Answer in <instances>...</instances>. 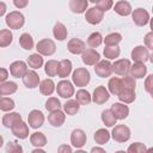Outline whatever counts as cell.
Masks as SVG:
<instances>
[{"instance_id":"ac0fdd59","label":"cell","mask_w":153,"mask_h":153,"mask_svg":"<svg viewBox=\"0 0 153 153\" xmlns=\"http://www.w3.org/2000/svg\"><path fill=\"white\" fill-rule=\"evenodd\" d=\"M111 111L117 120H124L129 115V108L128 105H124V103H114L111 105Z\"/></svg>"},{"instance_id":"7c38bea8","label":"cell","mask_w":153,"mask_h":153,"mask_svg":"<svg viewBox=\"0 0 153 153\" xmlns=\"http://www.w3.org/2000/svg\"><path fill=\"white\" fill-rule=\"evenodd\" d=\"M27 122H29V126L33 129H37V128H41L43 126V122H44V115L42 111L39 110H32L30 111L29 116H27Z\"/></svg>"},{"instance_id":"e575fe53","label":"cell","mask_w":153,"mask_h":153,"mask_svg":"<svg viewBox=\"0 0 153 153\" xmlns=\"http://www.w3.org/2000/svg\"><path fill=\"white\" fill-rule=\"evenodd\" d=\"M109 140H110V133H109L106 129L100 128V129H98V130L94 133V141H96V143H98V145H104V143H106Z\"/></svg>"},{"instance_id":"9a60e30c","label":"cell","mask_w":153,"mask_h":153,"mask_svg":"<svg viewBox=\"0 0 153 153\" xmlns=\"http://www.w3.org/2000/svg\"><path fill=\"white\" fill-rule=\"evenodd\" d=\"M130 61L127 59H121L112 63V69L117 75H127L128 72H130Z\"/></svg>"},{"instance_id":"277c9868","label":"cell","mask_w":153,"mask_h":153,"mask_svg":"<svg viewBox=\"0 0 153 153\" xmlns=\"http://www.w3.org/2000/svg\"><path fill=\"white\" fill-rule=\"evenodd\" d=\"M111 136L116 142H126L130 139V129L124 124H117L111 131Z\"/></svg>"},{"instance_id":"d4e9b609","label":"cell","mask_w":153,"mask_h":153,"mask_svg":"<svg viewBox=\"0 0 153 153\" xmlns=\"http://www.w3.org/2000/svg\"><path fill=\"white\" fill-rule=\"evenodd\" d=\"M118 99L122 102V103H126V104H129V103H133L136 98V94H135V90H130V88H122V91L117 94Z\"/></svg>"},{"instance_id":"f546056e","label":"cell","mask_w":153,"mask_h":153,"mask_svg":"<svg viewBox=\"0 0 153 153\" xmlns=\"http://www.w3.org/2000/svg\"><path fill=\"white\" fill-rule=\"evenodd\" d=\"M39 91L44 96H50L55 91V82L51 79H44L39 84Z\"/></svg>"},{"instance_id":"7dc6e473","label":"cell","mask_w":153,"mask_h":153,"mask_svg":"<svg viewBox=\"0 0 153 153\" xmlns=\"http://www.w3.org/2000/svg\"><path fill=\"white\" fill-rule=\"evenodd\" d=\"M6 152L7 153H22L23 152V147L17 142L10 141L6 145Z\"/></svg>"},{"instance_id":"816d5d0a","label":"cell","mask_w":153,"mask_h":153,"mask_svg":"<svg viewBox=\"0 0 153 153\" xmlns=\"http://www.w3.org/2000/svg\"><path fill=\"white\" fill-rule=\"evenodd\" d=\"M29 4V0H13V5L17 8H24Z\"/></svg>"},{"instance_id":"44dd1931","label":"cell","mask_w":153,"mask_h":153,"mask_svg":"<svg viewBox=\"0 0 153 153\" xmlns=\"http://www.w3.org/2000/svg\"><path fill=\"white\" fill-rule=\"evenodd\" d=\"M11 130H12V134L14 135V136H17V137H19V139H26L27 136H29V127H27V124L25 123V122H19V123H17L16 126H13L12 128H11Z\"/></svg>"},{"instance_id":"d6986e66","label":"cell","mask_w":153,"mask_h":153,"mask_svg":"<svg viewBox=\"0 0 153 153\" xmlns=\"http://www.w3.org/2000/svg\"><path fill=\"white\" fill-rule=\"evenodd\" d=\"M65 120H66V115L60 109L59 110H55V111H51L48 115V122L53 127H61L65 123Z\"/></svg>"},{"instance_id":"7402d4cb","label":"cell","mask_w":153,"mask_h":153,"mask_svg":"<svg viewBox=\"0 0 153 153\" xmlns=\"http://www.w3.org/2000/svg\"><path fill=\"white\" fill-rule=\"evenodd\" d=\"M88 1L87 0H69V10L73 13L81 14L87 11Z\"/></svg>"},{"instance_id":"d6a6232c","label":"cell","mask_w":153,"mask_h":153,"mask_svg":"<svg viewBox=\"0 0 153 153\" xmlns=\"http://www.w3.org/2000/svg\"><path fill=\"white\" fill-rule=\"evenodd\" d=\"M80 109V104L76 99H69L63 104V110L67 115H75Z\"/></svg>"},{"instance_id":"484cf974","label":"cell","mask_w":153,"mask_h":153,"mask_svg":"<svg viewBox=\"0 0 153 153\" xmlns=\"http://www.w3.org/2000/svg\"><path fill=\"white\" fill-rule=\"evenodd\" d=\"M72 72V62L67 59L62 60L59 62V68H57V75L60 78H67Z\"/></svg>"},{"instance_id":"60d3db41","label":"cell","mask_w":153,"mask_h":153,"mask_svg":"<svg viewBox=\"0 0 153 153\" xmlns=\"http://www.w3.org/2000/svg\"><path fill=\"white\" fill-rule=\"evenodd\" d=\"M103 41H104V39H103L100 32H92V33L88 36V38H87V44H88L91 48H97V47H99V45L102 44Z\"/></svg>"},{"instance_id":"74e56055","label":"cell","mask_w":153,"mask_h":153,"mask_svg":"<svg viewBox=\"0 0 153 153\" xmlns=\"http://www.w3.org/2000/svg\"><path fill=\"white\" fill-rule=\"evenodd\" d=\"M75 99L79 102L80 105H87V104L91 103V100H92V96L90 94L88 91L81 88V90H79V91L76 92V94H75Z\"/></svg>"},{"instance_id":"9f6ffc18","label":"cell","mask_w":153,"mask_h":153,"mask_svg":"<svg viewBox=\"0 0 153 153\" xmlns=\"http://www.w3.org/2000/svg\"><path fill=\"white\" fill-rule=\"evenodd\" d=\"M91 152H100V153H105V151H104L103 148H100V147H93V148L91 149Z\"/></svg>"},{"instance_id":"8992f818","label":"cell","mask_w":153,"mask_h":153,"mask_svg":"<svg viewBox=\"0 0 153 153\" xmlns=\"http://www.w3.org/2000/svg\"><path fill=\"white\" fill-rule=\"evenodd\" d=\"M104 18V12L102 10H99L98 7H91L86 11L85 14V19L88 24L91 25H97L99 24Z\"/></svg>"},{"instance_id":"f5cc1de1","label":"cell","mask_w":153,"mask_h":153,"mask_svg":"<svg viewBox=\"0 0 153 153\" xmlns=\"http://www.w3.org/2000/svg\"><path fill=\"white\" fill-rule=\"evenodd\" d=\"M7 78H8V72H7V69H6V68H1V69H0V81L4 82V81H6Z\"/></svg>"},{"instance_id":"680465c9","label":"cell","mask_w":153,"mask_h":153,"mask_svg":"<svg viewBox=\"0 0 153 153\" xmlns=\"http://www.w3.org/2000/svg\"><path fill=\"white\" fill-rule=\"evenodd\" d=\"M149 25H151V29H152V31H153V18L149 19Z\"/></svg>"},{"instance_id":"ffe728a7","label":"cell","mask_w":153,"mask_h":153,"mask_svg":"<svg viewBox=\"0 0 153 153\" xmlns=\"http://www.w3.org/2000/svg\"><path fill=\"white\" fill-rule=\"evenodd\" d=\"M1 122H2V124L6 128H12L17 123L22 122V115L18 114V112H8V114H6V115L2 116Z\"/></svg>"},{"instance_id":"83f0119b","label":"cell","mask_w":153,"mask_h":153,"mask_svg":"<svg viewBox=\"0 0 153 153\" xmlns=\"http://www.w3.org/2000/svg\"><path fill=\"white\" fill-rule=\"evenodd\" d=\"M67 29L65 26V24H62L61 22H57L55 25H54V29H53V35L54 37L57 39V41H65L66 37H67Z\"/></svg>"},{"instance_id":"bcb514c9","label":"cell","mask_w":153,"mask_h":153,"mask_svg":"<svg viewBox=\"0 0 153 153\" xmlns=\"http://www.w3.org/2000/svg\"><path fill=\"white\" fill-rule=\"evenodd\" d=\"M122 82H123V87L124 88H130V90H135L136 87V81L135 78L130 74V75H124L122 78Z\"/></svg>"},{"instance_id":"db71d44e","label":"cell","mask_w":153,"mask_h":153,"mask_svg":"<svg viewBox=\"0 0 153 153\" xmlns=\"http://www.w3.org/2000/svg\"><path fill=\"white\" fill-rule=\"evenodd\" d=\"M57 152H59V153H63V152L71 153V152H72V147H71V146H67V145H61V146L57 148Z\"/></svg>"},{"instance_id":"f35d334b","label":"cell","mask_w":153,"mask_h":153,"mask_svg":"<svg viewBox=\"0 0 153 153\" xmlns=\"http://www.w3.org/2000/svg\"><path fill=\"white\" fill-rule=\"evenodd\" d=\"M13 41V35L10 30L7 29H2L0 30V47L5 48L7 45H10Z\"/></svg>"},{"instance_id":"7a4b0ae2","label":"cell","mask_w":153,"mask_h":153,"mask_svg":"<svg viewBox=\"0 0 153 153\" xmlns=\"http://www.w3.org/2000/svg\"><path fill=\"white\" fill-rule=\"evenodd\" d=\"M90 79H91V75H90V72L88 69L86 68H76L73 74H72V80L74 82L75 86H79V87H84L86 86L88 82H90Z\"/></svg>"},{"instance_id":"4dcf8cb0","label":"cell","mask_w":153,"mask_h":153,"mask_svg":"<svg viewBox=\"0 0 153 153\" xmlns=\"http://www.w3.org/2000/svg\"><path fill=\"white\" fill-rule=\"evenodd\" d=\"M18 85L14 81H4L0 85V94L1 96H8L17 91Z\"/></svg>"},{"instance_id":"5b68a950","label":"cell","mask_w":153,"mask_h":153,"mask_svg":"<svg viewBox=\"0 0 153 153\" xmlns=\"http://www.w3.org/2000/svg\"><path fill=\"white\" fill-rule=\"evenodd\" d=\"M114 72L112 69V63L109 60H100L98 63H96L94 67V73L99 76V78H108L111 75V73Z\"/></svg>"},{"instance_id":"e7e4bbea","label":"cell","mask_w":153,"mask_h":153,"mask_svg":"<svg viewBox=\"0 0 153 153\" xmlns=\"http://www.w3.org/2000/svg\"><path fill=\"white\" fill-rule=\"evenodd\" d=\"M152 12H153V7H152Z\"/></svg>"},{"instance_id":"94428289","label":"cell","mask_w":153,"mask_h":153,"mask_svg":"<svg viewBox=\"0 0 153 153\" xmlns=\"http://www.w3.org/2000/svg\"><path fill=\"white\" fill-rule=\"evenodd\" d=\"M147 152H153V147L152 148H147Z\"/></svg>"},{"instance_id":"f907efd6","label":"cell","mask_w":153,"mask_h":153,"mask_svg":"<svg viewBox=\"0 0 153 153\" xmlns=\"http://www.w3.org/2000/svg\"><path fill=\"white\" fill-rule=\"evenodd\" d=\"M145 90L148 92V93H152L153 92V74L148 75L145 80Z\"/></svg>"},{"instance_id":"11a10c76","label":"cell","mask_w":153,"mask_h":153,"mask_svg":"<svg viewBox=\"0 0 153 153\" xmlns=\"http://www.w3.org/2000/svg\"><path fill=\"white\" fill-rule=\"evenodd\" d=\"M6 12V5L5 2H0V17H2Z\"/></svg>"},{"instance_id":"cb8c5ba5","label":"cell","mask_w":153,"mask_h":153,"mask_svg":"<svg viewBox=\"0 0 153 153\" xmlns=\"http://www.w3.org/2000/svg\"><path fill=\"white\" fill-rule=\"evenodd\" d=\"M147 73V67L145 66V63L142 62H135L131 67H130V74L135 78V79H141L146 75Z\"/></svg>"},{"instance_id":"8fae6325","label":"cell","mask_w":153,"mask_h":153,"mask_svg":"<svg viewBox=\"0 0 153 153\" xmlns=\"http://www.w3.org/2000/svg\"><path fill=\"white\" fill-rule=\"evenodd\" d=\"M10 73L14 78H23L27 73V65L24 61H14L10 65Z\"/></svg>"},{"instance_id":"d590c367","label":"cell","mask_w":153,"mask_h":153,"mask_svg":"<svg viewBox=\"0 0 153 153\" xmlns=\"http://www.w3.org/2000/svg\"><path fill=\"white\" fill-rule=\"evenodd\" d=\"M19 44L25 50H31L33 48V38L27 32H24L19 37Z\"/></svg>"},{"instance_id":"5bb4252c","label":"cell","mask_w":153,"mask_h":153,"mask_svg":"<svg viewBox=\"0 0 153 153\" xmlns=\"http://www.w3.org/2000/svg\"><path fill=\"white\" fill-rule=\"evenodd\" d=\"M86 134L82 129H74L71 134V143L75 148H81L86 143Z\"/></svg>"},{"instance_id":"e0dca14e","label":"cell","mask_w":153,"mask_h":153,"mask_svg":"<svg viewBox=\"0 0 153 153\" xmlns=\"http://www.w3.org/2000/svg\"><path fill=\"white\" fill-rule=\"evenodd\" d=\"M23 84L27 88H36L39 84V75L35 71H27V73L23 76Z\"/></svg>"},{"instance_id":"681fc988","label":"cell","mask_w":153,"mask_h":153,"mask_svg":"<svg viewBox=\"0 0 153 153\" xmlns=\"http://www.w3.org/2000/svg\"><path fill=\"white\" fill-rule=\"evenodd\" d=\"M143 42H145V45H146L148 49L153 50V31L146 33V36H145V38H143Z\"/></svg>"},{"instance_id":"52a82bcc","label":"cell","mask_w":153,"mask_h":153,"mask_svg":"<svg viewBox=\"0 0 153 153\" xmlns=\"http://www.w3.org/2000/svg\"><path fill=\"white\" fill-rule=\"evenodd\" d=\"M56 92L62 98H71L74 94V86L69 80H61L60 82H57Z\"/></svg>"},{"instance_id":"7bdbcfd3","label":"cell","mask_w":153,"mask_h":153,"mask_svg":"<svg viewBox=\"0 0 153 153\" xmlns=\"http://www.w3.org/2000/svg\"><path fill=\"white\" fill-rule=\"evenodd\" d=\"M14 100L7 97H1L0 99V110L1 111H11L14 108Z\"/></svg>"},{"instance_id":"4316f807","label":"cell","mask_w":153,"mask_h":153,"mask_svg":"<svg viewBox=\"0 0 153 153\" xmlns=\"http://www.w3.org/2000/svg\"><path fill=\"white\" fill-rule=\"evenodd\" d=\"M108 87H109V91L111 94H115L117 96L122 88H123V82H122V79L117 78V76H114L109 80V84H108Z\"/></svg>"},{"instance_id":"be15d7a7","label":"cell","mask_w":153,"mask_h":153,"mask_svg":"<svg viewBox=\"0 0 153 153\" xmlns=\"http://www.w3.org/2000/svg\"><path fill=\"white\" fill-rule=\"evenodd\" d=\"M151 97H152V98H153V92H152V93H151Z\"/></svg>"},{"instance_id":"9c48e42d","label":"cell","mask_w":153,"mask_h":153,"mask_svg":"<svg viewBox=\"0 0 153 153\" xmlns=\"http://www.w3.org/2000/svg\"><path fill=\"white\" fill-rule=\"evenodd\" d=\"M81 60L86 66H96V63L100 61V55L97 50L90 48V49H85V51L81 54Z\"/></svg>"},{"instance_id":"2e32d148","label":"cell","mask_w":153,"mask_h":153,"mask_svg":"<svg viewBox=\"0 0 153 153\" xmlns=\"http://www.w3.org/2000/svg\"><path fill=\"white\" fill-rule=\"evenodd\" d=\"M67 49H68L69 53H72L74 55H78V54H82L85 51L86 44H85V42H82L79 38H72L67 44Z\"/></svg>"},{"instance_id":"f6af8a7d","label":"cell","mask_w":153,"mask_h":153,"mask_svg":"<svg viewBox=\"0 0 153 153\" xmlns=\"http://www.w3.org/2000/svg\"><path fill=\"white\" fill-rule=\"evenodd\" d=\"M127 151H128V153H146L147 152V148L141 142H134V143H131L128 147Z\"/></svg>"},{"instance_id":"ba28073f","label":"cell","mask_w":153,"mask_h":153,"mask_svg":"<svg viewBox=\"0 0 153 153\" xmlns=\"http://www.w3.org/2000/svg\"><path fill=\"white\" fill-rule=\"evenodd\" d=\"M131 18H133V22L135 23V25H137V26H145L149 22L148 12L145 8H141V7L135 8L131 12Z\"/></svg>"},{"instance_id":"ee69618b","label":"cell","mask_w":153,"mask_h":153,"mask_svg":"<svg viewBox=\"0 0 153 153\" xmlns=\"http://www.w3.org/2000/svg\"><path fill=\"white\" fill-rule=\"evenodd\" d=\"M60 108H61V103H60V100L56 97H50L45 102V109L48 111H50V112L55 111V110H59Z\"/></svg>"},{"instance_id":"f1b7e54d","label":"cell","mask_w":153,"mask_h":153,"mask_svg":"<svg viewBox=\"0 0 153 153\" xmlns=\"http://www.w3.org/2000/svg\"><path fill=\"white\" fill-rule=\"evenodd\" d=\"M30 142H31V145L35 146V147H43V146L47 145V137H45V135H44L43 133H41V131H35V133H32L31 136H30Z\"/></svg>"},{"instance_id":"ab89813d","label":"cell","mask_w":153,"mask_h":153,"mask_svg":"<svg viewBox=\"0 0 153 153\" xmlns=\"http://www.w3.org/2000/svg\"><path fill=\"white\" fill-rule=\"evenodd\" d=\"M57 68H59V62L55 60H49L44 66V72L48 76H55L57 74Z\"/></svg>"},{"instance_id":"8d00e7d4","label":"cell","mask_w":153,"mask_h":153,"mask_svg":"<svg viewBox=\"0 0 153 153\" xmlns=\"http://www.w3.org/2000/svg\"><path fill=\"white\" fill-rule=\"evenodd\" d=\"M120 48L117 45H106L103 50V54H104V57H106L108 60H115L116 57L120 56Z\"/></svg>"},{"instance_id":"6125c7cd","label":"cell","mask_w":153,"mask_h":153,"mask_svg":"<svg viewBox=\"0 0 153 153\" xmlns=\"http://www.w3.org/2000/svg\"><path fill=\"white\" fill-rule=\"evenodd\" d=\"M90 1H91V2H97L98 0H90Z\"/></svg>"},{"instance_id":"91938a15","label":"cell","mask_w":153,"mask_h":153,"mask_svg":"<svg viewBox=\"0 0 153 153\" xmlns=\"http://www.w3.org/2000/svg\"><path fill=\"white\" fill-rule=\"evenodd\" d=\"M149 61L153 63V53H152V55H149Z\"/></svg>"},{"instance_id":"3957f363","label":"cell","mask_w":153,"mask_h":153,"mask_svg":"<svg viewBox=\"0 0 153 153\" xmlns=\"http://www.w3.org/2000/svg\"><path fill=\"white\" fill-rule=\"evenodd\" d=\"M36 49H37V53H39L43 56H51L56 50V45L53 39L43 38L37 42Z\"/></svg>"},{"instance_id":"b9f144b4","label":"cell","mask_w":153,"mask_h":153,"mask_svg":"<svg viewBox=\"0 0 153 153\" xmlns=\"http://www.w3.org/2000/svg\"><path fill=\"white\" fill-rule=\"evenodd\" d=\"M121 41H122V36L118 32H111L104 38L105 45H117Z\"/></svg>"},{"instance_id":"4fadbf2b","label":"cell","mask_w":153,"mask_h":153,"mask_svg":"<svg viewBox=\"0 0 153 153\" xmlns=\"http://www.w3.org/2000/svg\"><path fill=\"white\" fill-rule=\"evenodd\" d=\"M110 98V93L109 91L105 88V86H98L94 88L93 91V96H92V100L96 103V104H104L105 102H108Z\"/></svg>"},{"instance_id":"603a6c76","label":"cell","mask_w":153,"mask_h":153,"mask_svg":"<svg viewBox=\"0 0 153 153\" xmlns=\"http://www.w3.org/2000/svg\"><path fill=\"white\" fill-rule=\"evenodd\" d=\"M114 11L117 14L122 16V17H127V16H129L131 13V5L126 0H120V1H117L115 4Z\"/></svg>"},{"instance_id":"836d02e7","label":"cell","mask_w":153,"mask_h":153,"mask_svg":"<svg viewBox=\"0 0 153 153\" xmlns=\"http://www.w3.org/2000/svg\"><path fill=\"white\" fill-rule=\"evenodd\" d=\"M102 121L106 127H114L116 124L117 118L115 117L114 112L111 111V109H106L102 112Z\"/></svg>"},{"instance_id":"6da1fadb","label":"cell","mask_w":153,"mask_h":153,"mask_svg":"<svg viewBox=\"0 0 153 153\" xmlns=\"http://www.w3.org/2000/svg\"><path fill=\"white\" fill-rule=\"evenodd\" d=\"M5 22H6V25H7L10 29L18 30V29H20V27L24 25L25 18H24V16H23L19 11H12V12H10V13L6 16Z\"/></svg>"},{"instance_id":"6f0895ef","label":"cell","mask_w":153,"mask_h":153,"mask_svg":"<svg viewBox=\"0 0 153 153\" xmlns=\"http://www.w3.org/2000/svg\"><path fill=\"white\" fill-rule=\"evenodd\" d=\"M32 153H44V151H43V149H41L39 147H37V148H36V149H35Z\"/></svg>"},{"instance_id":"c3c4849f","label":"cell","mask_w":153,"mask_h":153,"mask_svg":"<svg viewBox=\"0 0 153 153\" xmlns=\"http://www.w3.org/2000/svg\"><path fill=\"white\" fill-rule=\"evenodd\" d=\"M114 5V1L112 0H98L96 2V7H98L99 10H102L103 12H106L109 11Z\"/></svg>"},{"instance_id":"30bf717a","label":"cell","mask_w":153,"mask_h":153,"mask_svg":"<svg viewBox=\"0 0 153 153\" xmlns=\"http://www.w3.org/2000/svg\"><path fill=\"white\" fill-rule=\"evenodd\" d=\"M131 59L135 62H142L145 63L147 60H149V53L148 48L143 45H137L131 50Z\"/></svg>"},{"instance_id":"1f68e13d","label":"cell","mask_w":153,"mask_h":153,"mask_svg":"<svg viewBox=\"0 0 153 153\" xmlns=\"http://www.w3.org/2000/svg\"><path fill=\"white\" fill-rule=\"evenodd\" d=\"M27 65L29 67H31L32 69H38L43 66V57L39 53H36V54H31L29 57H27Z\"/></svg>"}]
</instances>
